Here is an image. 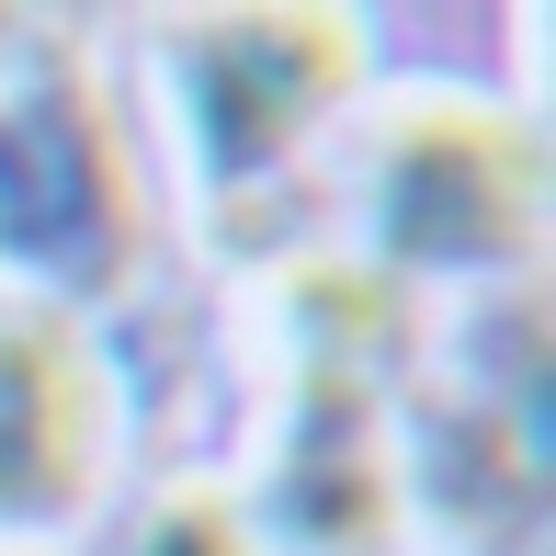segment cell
Listing matches in <instances>:
<instances>
[{"instance_id": "cell-8", "label": "cell", "mask_w": 556, "mask_h": 556, "mask_svg": "<svg viewBox=\"0 0 556 556\" xmlns=\"http://www.w3.org/2000/svg\"><path fill=\"white\" fill-rule=\"evenodd\" d=\"M0 556H35V545H0Z\"/></svg>"}, {"instance_id": "cell-3", "label": "cell", "mask_w": 556, "mask_h": 556, "mask_svg": "<svg viewBox=\"0 0 556 556\" xmlns=\"http://www.w3.org/2000/svg\"><path fill=\"white\" fill-rule=\"evenodd\" d=\"M114 466V387L58 307L0 318V545L80 522Z\"/></svg>"}, {"instance_id": "cell-1", "label": "cell", "mask_w": 556, "mask_h": 556, "mask_svg": "<svg viewBox=\"0 0 556 556\" xmlns=\"http://www.w3.org/2000/svg\"><path fill=\"white\" fill-rule=\"evenodd\" d=\"M375 239L387 262H420V273H500L534 250L545 227V160L522 125L477 114V103H409L375 148Z\"/></svg>"}, {"instance_id": "cell-6", "label": "cell", "mask_w": 556, "mask_h": 556, "mask_svg": "<svg viewBox=\"0 0 556 556\" xmlns=\"http://www.w3.org/2000/svg\"><path fill=\"white\" fill-rule=\"evenodd\" d=\"M285 295H295V318H307V375L375 387V375L397 364V341H409V307H397V285L375 262H307Z\"/></svg>"}, {"instance_id": "cell-2", "label": "cell", "mask_w": 556, "mask_h": 556, "mask_svg": "<svg viewBox=\"0 0 556 556\" xmlns=\"http://www.w3.org/2000/svg\"><path fill=\"white\" fill-rule=\"evenodd\" d=\"M182 103L216 182H262L295 137L352 91V23L341 12H205L182 23Z\"/></svg>"}, {"instance_id": "cell-4", "label": "cell", "mask_w": 556, "mask_h": 556, "mask_svg": "<svg viewBox=\"0 0 556 556\" xmlns=\"http://www.w3.org/2000/svg\"><path fill=\"white\" fill-rule=\"evenodd\" d=\"M262 511L295 556H387L397 545V443L387 397L352 375H295L285 443H273Z\"/></svg>"}, {"instance_id": "cell-7", "label": "cell", "mask_w": 556, "mask_h": 556, "mask_svg": "<svg viewBox=\"0 0 556 556\" xmlns=\"http://www.w3.org/2000/svg\"><path fill=\"white\" fill-rule=\"evenodd\" d=\"M137 556H262V522H239V500H216V489H182V500H160Z\"/></svg>"}, {"instance_id": "cell-5", "label": "cell", "mask_w": 556, "mask_h": 556, "mask_svg": "<svg viewBox=\"0 0 556 556\" xmlns=\"http://www.w3.org/2000/svg\"><path fill=\"white\" fill-rule=\"evenodd\" d=\"M0 216L12 239H35L46 262H114L125 250V170H114V125L58 91V103L0 125Z\"/></svg>"}]
</instances>
